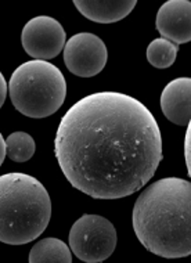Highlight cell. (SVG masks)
I'll return each mask as SVG.
<instances>
[{"mask_svg": "<svg viewBox=\"0 0 191 263\" xmlns=\"http://www.w3.org/2000/svg\"><path fill=\"white\" fill-rule=\"evenodd\" d=\"M54 154L77 190L94 200H119L154 176L162 161V136L154 115L137 99L99 91L65 112Z\"/></svg>", "mask_w": 191, "mask_h": 263, "instance_id": "cell-1", "label": "cell"}, {"mask_svg": "<svg viewBox=\"0 0 191 263\" xmlns=\"http://www.w3.org/2000/svg\"><path fill=\"white\" fill-rule=\"evenodd\" d=\"M135 234L151 254L165 259L191 254V184L165 177L143 191L133 206Z\"/></svg>", "mask_w": 191, "mask_h": 263, "instance_id": "cell-2", "label": "cell"}, {"mask_svg": "<svg viewBox=\"0 0 191 263\" xmlns=\"http://www.w3.org/2000/svg\"><path fill=\"white\" fill-rule=\"evenodd\" d=\"M50 218V195L36 177L20 172L0 176V242H32L47 229Z\"/></svg>", "mask_w": 191, "mask_h": 263, "instance_id": "cell-3", "label": "cell"}, {"mask_svg": "<svg viewBox=\"0 0 191 263\" xmlns=\"http://www.w3.org/2000/svg\"><path fill=\"white\" fill-rule=\"evenodd\" d=\"M7 87L14 108L28 118L50 117L61 108L67 97L63 72L42 60L21 64L10 78Z\"/></svg>", "mask_w": 191, "mask_h": 263, "instance_id": "cell-4", "label": "cell"}, {"mask_svg": "<svg viewBox=\"0 0 191 263\" xmlns=\"http://www.w3.org/2000/svg\"><path fill=\"white\" fill-rule=\"evenodd\" d=\"M69 250L86 263H100L114 254L118 234L112 223L100 215H83L68 236Z\"/></svg>", "mask_w": 191, "mask_h": 263, "instance_id": "cell-5", "label": "cell"}, {"mask_svg": "<svg viewBox=\"0 0 191 263\" xmlns=\"http://www.w3.org/2000/svg\"><path fill=\"white\" fill-rule=\"evenodd\" d=\"M108 61L103 39L89 32L73 35L64 46V63L71 73L81 78L96 77Z\"/></svg>", "mask_w": 191, "mask_h": 263, "instance_id": "cell-6", "label": "cell"}, {"mask_svg": "<svg viewBox=\"0 0 191 263\" xmlns=\"http://www.w3.org/2000/svg\"><path fill=\"white\" fill-rule=\"evenodd\" d=\"M21 43L28 55L35 60L47 61L61 53L67 43V35L57 20L39 15L24 25Z\"/></svg>", "mask_w": 191, "mask_h": 263, "instance_id": "cell-7", "label": "cell"}, {"mask_svg": "<svg viewBox=\"0 0 191 263\" xmlns=\"http://www.w3.org/2000/svg\"><path fill=\"white\" fill-rule=\"evenodd\" d=\"M191 3L188 0H169L157 13L155 27L161 36L175 45H184L191 39Z\"/></svg>", "mask_w": 191, "mask_h": 263, "instance_id": "cell-8", "label": "cell"}, {"mask_svg": "<svg viewBox=\"0 0 191 263\" xmlns=\"http://www.w3.org/2000/svg\"><path fill=\"white\" fill-rule=\"evenodd\" d=\"M161 109L175 125L187 126L191 115V79L178 78L169 82L161 95Z\"/></svg>", "mask_w": 191, "mask_h": 263, "instance_id": "cell-9", "label": "cell"}, {"mask_svg": "<svg viewBox=\"0 0 191 263\" xmlns=\"http://www.w3.org/2000/svg\"><path fill=\"white\" fill-rule=\"evenodd\" d=\"M73 5L77 6L79 13L83 17L97 24H112L118 23L129 14L132 13L136 0H105V2H87V0H75Z\"/></svg>", "mask_w": 191, "mask_h": 263, "instance_id": "cell-10", "label": "cell"}, {"mask_svg": "<svg viewBox=\"0 0 191 263\" xmlns=\"http://www.w3.org/2000/svg\"><path fill=\"white\" fill-rule=\"evenodd\" d=\"M29 263H72V252L64 241L49 237L32 247Z\"/></svg>", "mask_w": 191, "mask_h": 263, "instance_id": "cell-11", "label": "cell"}, {"mask_svg": "<svg viewBox=\"0 0 191 263\" xmlns=\"http://www.w3.org/2000/svg\"><path fill=\"white\" fill-rule=\"evenodd\" d=\"M179 47L173 42L158 37L151 42L147 47V60L148 63L158 69L169 68L178 57Z\"/></svg>", "mask_w": 191, "mask_h": 263, "instance_id": "cell-12", "label": "cell"}, {"mask_svg": "<svg viewBox=\"0 0 191 263\" xmlns=\"http://www.w3.org/2000/svg\"><path fill=\"white\" fill-rule=\"evenodd\" d=\"M36 144L31 135L14 132L6 139V154L14 162H27L33 157Z\"/></svg>", "mask_w": 191, "mask_h": 263, "instance_id": "cell-13", "label": "cell"}, {"mask_svg": "<svg viewBox=\"0 0 191 263\" xmlns=\"http://www.w3.org/2000/svg\"><path fill=\"white\" fill-rule=\"evenodd\" d=\"M7 91H9V87H7L6 79H5V77H3V73L0 72V108H2V107H3V104H5Z\"/></svg>", "mask_w": 191, "mask_h": 263, "instance_id": "cell-14", "label": "cell"}, {"mask_svg": "<svg viewBox=\"0 0 191 263\" xmlns=\"http://www.w3.org/2000/svg\"><path fill=\"white\" fill-rule=\"evenodd\" d=\"M186 165H187V171L190 173V123L187 125V132H186Z\"/></svg>", "mask_w": 191, "mask_h": 263, "instance_id": "cell-15", "label": "cell"}, {"mask_svg": "<svg viewBox=\"0 0 191 263\" xmlns=\"http://www.w3.org/2000/svg\"><path fill=\"white\" fill-rule=\"evenodd\" d=\"M6 155H7L6 154V140L2 136V133H0V166H2V163L5 161Z\"/></svg>", "mask_w": 191, "mask_h": 263, "instance_id": "cell-16", "label": "cell"}]
</instances>
